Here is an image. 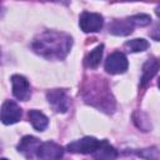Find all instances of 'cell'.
<instances>
[{
    "label": "cell",
    "instance_id": "277c9868",
    "mask_svg": "<svg viewBox=\"0 0 160 160\" xmlns=\"http://www.w3.org/2000/svg\"><path fill=\"white\" fill-rule=\"evenodd\" d=\"M22 110L12 100H5L0 109V120L5 125H11L21 119Z\"/></svg>",
    "mask_w": 160,
    "mask_h": 160
},
{
    "label": "cell",
    "instance_id": "6da1fadb",
    "mask_svg": "<svg viewBox=\"0 0 160 160\" xmlns=\"http://www.w3.org/2000/svg\"><path fill=\"white\" fill-rule=\"evenodd\" d=\"M71 45L72 39L68 34L55 30H46L34 39L31 48L42 58L49 60H61L68 55Z\"/></svg>",
    "mask_w": 160,
    "mask_h": 160
},
{
    "label": "cell",
    "instance_id": "5bb4252c",
    "mask_svg": "<svg viewBox=\"0 0 160 160\" xmlns=\"http://www.w3.org/2000/svg\"><path fill=\"white\" fill-rule=\"evenodd\" d=\"M28 115H29V120H30V122H31V125L34 126L35 130L44 131L48 128L49 119L41 111H39V110H30Z\"/></svg>",
    "mask_w": 160,
    "mask_h": 160
},
{
    "label": "cell",
    "instance_id": "4fadbf2b",
    "mask_svg": "<svg viewBox=\"0 0 160 160\" xmlns=\"http://www.w3.org/2000/svg\"><path fill=\"white\" fill-rule=\"evenodd\" d=\"M158 70H159V62H158V60L154 59V58L149 59L144 64V66H142V75H141V81H140L141 86H145L155 76V74L158 72Z\"/></svg>",
    "mask_w": 160,
    "mask_h": 160
},
{
    "label": "cell",
    "instance_id": "30bf717a",
    "mask_svg": "<svg viewBox=\"0 0 160 160\" xmlns=\"http://www.w3.org/2000/svg\"><path fill=\"white\" fill-rule=\"evenodd\" d=\"M40 144L41 142L38 138L31 136V135H26L18 144V151L21 152L25 158L32 159V158L36 156V152H38V149H39Z\"/></svg>",
    "mask_w": 160,
    "mask_h": 160
},
{
    "label": "cell",
    "instance_id": "52a82bcc",
    "mask_svg": "<svg viewBox=\"0 0 160 160\" xmlns=\"http://www.w3.org/2000/svg\"><path fill=\"white\" fill-rule=\"evenodd\" d=\"M98 139L92 136H85L80 140H75L70 144H68L66 149L70 152H78V154H92V151L98 148L99 145Z\"/></svg>",
    "mask_w": 160,
    "mask_h": 160
},
{
    "label": "cell",
    "instance_id": "8992f818",
    "mask_svg": "<svg viewBox=\"0 0 160 160\" xmlns=\"http://www.w3.org/2000/svg\"><path fill=\"white\" fill-rule=\"evenodd\" d=\"M128 66H129L128 59L120 51H115L110 54L105 61V70L109 74H122L128 70Z\"/></svg>",
    "mask_w": 160,
    "mask_h": 160
},
{
    "label": "cell",
    "instance_id": "e0dca14e",
    "mask_svg": "<svg viewBox=\"0 0 160 160\" xmlns=\"http://www.w3.org/2000/svg\"><path fill=\"white\" fill-rule=\"evenodd\" d=\"M130 20V22L134 25V26H146L151 22V18L146 14H138V15H134V16H130L128 18Z\"/></svg>",
    "mask_w": 160,
    "mask_h": 160
},
{
    "label": "cell",
    "instance_id": "7a4b0ae2",
    "mask_svg": "<svg viewBox=\"0 0 160 160\" xmlns=\"http://www.w3.org/2000/svg\"><path fill=\"white\" fill-rule=\"evenodd\" d=\"M99 80L100 81L91 84L89 90H84L85 100H86V102H89L91 105H96L105 111H112L114 99L111 98V94H110L109 89L106 88V85L102 89V85H104L102 79H99Z\"/></svg>",
    "mask_w": 160,
    "mask_h": 160
},
{
    "label": "cell",
    "instance_id": "ba28073f",
    "mask_svg": "<svg viewBox=\"0 0 160 160\" xmlns=\"http://www.w3.org/2000/svg\"><path fill=\"white\" fill-rule=\"evenodd\" d=\"M11 84H12V94L18 100L26 101L31 96L30 84L22 75H12L11 76Z\"/></svg>",
    "mask_w": 160,
    "mask_h": 160
},
{
    "label": "cell",
    "instance_id": "5b68a950",
    "mask_svg": "<svg viewBox=\"0 0 160 160\" xmlns=\"http://www.w3.org/2000/svg\"><path fill=\"white\" fill-rule=\"evenodd\" d=\"M104 25V19L100 14L85 11L80 15L79 26L84 32H96Z\"/></svg>",
    "mask_w": 160,
    "mask_h": 160
},
{
    "label": "cell",
    "instance_id": "3957f363",
    "mask_svg": "<svg viewBox=\"0 0 160 160\" xmlns=\"http://www.w3.org/2000/svg\"><path fill=\"white\" fill-rule=\"evenodd\" d=\"M46 99L56 112H66L70 108V96L62 89L49 90L46 94Z\"/></svg>",
    "mask_w": 160,
    "mask_h": 160
},
{
    "label": "cell",
    "instance_id": "9c48e42d",
    "mask_svg": "<svg viewBox=\"0 0 160 160\" xmlns=\"http://www.w3.org/2000/svg\"><path fill=\"white\" fill-rule=\"evenodd\" d=\"M64 155V149L52 141H46V142H41L38 152H36V158L39 159H44V160H55V159H60Z\"/></svg>",
    "mask_w": 160,
    "mask_h": 160
},
{
    "label": "cell",
    "instance_id": "8fae6325",
    "mask_svg": "<svg viewBox=\"0 0 160 160\" xmlns=\"http://www.w3.org/2000/svg\"><path fill=\"white\" fill-rule=\"evenodd\" d=\"M94 158L96 159H106V160H111L118 158V151L115 150V148L112 145H110L106 140H100L98 148L92 151L91 154Z\"/></svg>",
    "mask_w": 160,
    "mask_h": 160
},
{
    "label": "cell",
    "instance_id": "7c38bea8",
    "mask_svg": "<svg viewBox=\"0 0 160 160\" xmlns=\"http://www.w3.org/2000/svg\"><path fill=\"white\" fill-rule=\"evenodd\" d=\"M134 29V25L130 22L129 19H122V20H114L109 25V32L114 35H129Z\"/></svg>",
    "mask_w": 160,
    "mask_h": 160
},
{
    "label": "cell",
    "instance_id": "9a60e30c",
    "mask_svg": "<svg viewBox=\"0 0 160 160\" xmlns=\"http://www.w3.org/2000/svg\"><path fill=\"white\" fill-rule=\"evenodd\" d=\"M102 52H104V45H98L95 49H92L88 56L85 58V65L88 68H91V69H95L99 66L100 61H101V58H102Z\"/></svg>",
    "mask_w": 160,
    "mask_h": 160
},
{
    "label": "cell",
    "instance_id": "2e32d148",
    "mask_svg": "<svg viewBox=\"0 0 160 160\" xmlns=\"http://www.w3.org/2000/svg\"><path fill=\"white\" fill-rule=\"evenodd\" d=\"M124 48L129 51V52H140V51H144L149 48V42L148 40L140 38V39H132V40H129L124 44Z\"/></svg>",
    "mask_w": 160,
    "mask_h": 160
}]
</instances>
